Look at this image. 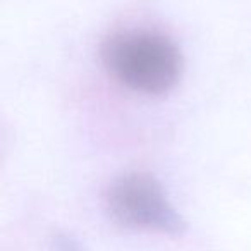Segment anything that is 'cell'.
Returning a JSON list of instances; mask_svg holds the SVG:
<instances>
[{"label": "cell", "mask_w": 251, "mask_h": 251, "mask_svg": "<svg viewBox=\"0 0 251 251\" xmlns=\"http://www.w3.org/2000/svg\"><path fill=\"white\" fill-rule=\"evenodd\" d=\"M105 67L127 88L145 95H162L177 84L182 59L177 47L151 31H122L101 45Z\"/></svg>", "instance_id": "obj_1"}, {"label": "cell", "mask_w": 251, "mask_h": 251, "mask_svg": "<svg viewBox=\"0 0 251 251\" xmlns=\"http://www.w3.org/2000/svg\"><path fill=\"white\" fill-rule=\"evenodd\" d=\"M107 210L117 224L129 229L158 230L181 236L186 222L171 205L162 184L150 174L121 176L107 191Z\"/></svg>", "instance_id": "obj_2"}, {"label": "cell", "mask_w": 251, "mask_h": 251, "mask_svg": "<svg viewBox=\"0 0 251 251\" xmlns=\"http://www.w3.org/2000/svg\"><path fill=\"white\" fill-rule=\"evenodd\" d=\"M52 250L53 251H86L74 237L67 234H57L52 239Z\"/></svg>", "instance_id": "obj_3"}]
</instances>
